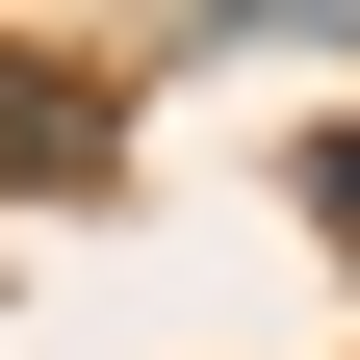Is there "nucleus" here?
I'll list each match as a JSON object with an SVG mask.
<instances>
[{
	"instance_id": "1",
	"label": "nucleus",
	"mask_w": 360,
	"mask_h": 360,
	"mask_svg": "<svg viewBox=\"0 0 360 360\" xmlns=\"http://www.w3.org/2000/svg\"><path fill=\"white\" fill-rule=\"evenodd\" d=\"M0 180H103V77H52V52H0Z\"/></svg>"
},
{
	"instance_id": "2",
	"label": "nucleus",
	"mask_w": 360,
	"mask_h": 360,
	"mask_svg": "<svg viewBox=\"0 0 360 360\" xmlns=\"http://www.w3.org/2000/svg\"><path fill=\"white\" fill-rule=\"evenodd\" d=\"M309 206H335V232H360V129H335V155H309Z\"/></svg>"
}]
</instances>
